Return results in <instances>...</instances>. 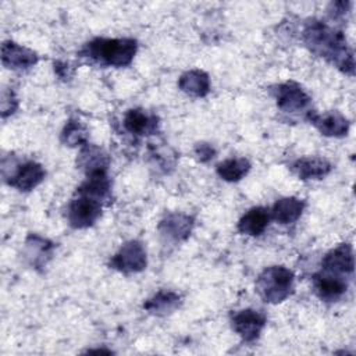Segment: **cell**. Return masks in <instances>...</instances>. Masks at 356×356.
Wrapping results in <instances>:
<instances>
[{
  "instance_id": "cell-1",
  "label": "cell",
  "mask_w": 356,
  "mask_h": 356,
  "mask_svg": "<svg viewBox=\"0 0 356 356\" xmlns=\"http://www.w3.org/2000/svg\"><path fill=\"white\" fill-rule=\"evenodd\" d=\"M303 40L314 54L324 57L342 72L353 75L355 60L341 31L328 26L320 19H309L303 28Z\"/></svg>"
},
{
  "instance_id": "cell-2",
  "label": "cell",
  "mask_w": 356,
  "mask_h": 356,
  "mask_svg": "<svg viewBox=\"0 0 356 356\" xmlns=\"http://www.w3.org/2000/svg\"><path fill=\"white\" fill-rule=\"evenodd\" d=\"M136 49V40L131 38H96L85 44V47L81 50V54L100 65L125 67L129 65L134 60Z\"/></svg>"
},
{
  "instance_id": "cell-3",
  "label": "cell",
  "mask_w": 356,
  "mask_h": 356,
  "mask_svg": "<svg viewBox=\"0 0 356 356\" xmlns=\"http://www.w3.org/2000/svg\"><path fill=\"white\" fill-rule=\"evenodd\" d=\"M293 273L284 266H271L263 270L256 280V291L264 302L280 303L293 291Z\"/></svg>"
},
{
  "instance_id": "cell-4",
  "label": "cell",
  "mask_w": 356,
  "mask_h": 356,
  "mask_svg": "<svg viewBox=\"0 0 356 356\" xmlns=\"http://www.w3.org/2000/svg\"><path fill=\"white\" fill-rule=\"evenodd\" d=\"M68 204L67 218L74 228H88L93 225L102 216V202L88 195L78 193Z\"/></svg>"
},
{
  "instance_id": "cell-5",
  "label": "cell",
  "mask_w": 356,
  "mask_h": 356,
  "mask_svg": "<svg viewBox=\"0 0 356 356\" xmlns=\"http://www.w3.org/2000/svg\"><path fill=\"white\" fill-rule=\"evenodd\" d=\"M146 250L139 241H129L124 243L110 260V267L124 274L139 273L146 267Z\"/></svg>"
},
{
  "instance_id": "cell-6",
  "label": "cell",
  "mask_w": 356,
  "mask_h": 356,
  "mask_svg": "<svg viewBox=\"0 0 356 356\" xmlns=\"http://www.w3.org/2000/svg\"><path fill=\"white\" fill-rule=\"evenodd\" d=\"M274 96L280 110L285 113H298L310 104V96L296 82H284L275 86Z\"/></svg>"
},
{
  "instance_id": "cell-7",
  "label": "cell",
  "mask_w": 356,
  "mask_h": 356,
  "mask_svg": "<svg viewBox=\"0 0 356 356\" xmlns=\"http://www.w3.org/2000/svg\"><path fill=\"white\" fill-rule=\"evenodd\" d=\"M266 321V314L254 309H243L231 318L232 330L246 342H253L259 338Z\"/></svg>"
},
{
  "instance_id": "cell-8",
  "label": "cell",
  "mask_w": 356,
  "mask_h": 356,
  "mask_svg": "<svg viewBox=\"0 0 356 356\" xmlns=\"http://www.w3.org/2000/svg\"><path fill=\"white\" fill-rule=\"evenodd\" d=\"M321 267L324 273L346 277L353 273L355 268V257L353 249L349 243H341L337 248L331 249L321 261Z\"/></svg>"
},
{
  "instance_id": "cell-9",
  "label": "cell",
  "mask_w": 356,
  "mask_h": 356,
  "mask_svg": "<svg viewBox=\"0 0 356 356\" xmlns=\"http://www.w3.org/2000/svg\"><path fill=\"white\" fill-rule=\"evenodd\" d=\"M46 171L42 167V164L36 161H25L22 164H18L10 174L8 184L18 191H31L36 188L43 179H44Z\"/></svg>"
},
{
  "instance_id": "cell-10",
  "label": "cell",
  "mask_w": 356,
  "mask_h": 356,
  "mask_svg": "<svg viewBox=\"0 0 356 356\" xmlns=\"http://www.w3.org/2000/svg\"><path fill=\"white\" fill-rule=\"evenodd\" d=\"M309 121L325 136H343L349 131V121L338 111H327L323 114L310 111Z\"/></svg>"
},
{
  "instance_id": "cell-11",
  "label": "cell",
  "mask_w": 356,
  "mask_h": 356,
  "mask_svg": "<svg viewBox=\"0 0 356 356\" xmlns=\"http://www.w3.org/2000/svg\"><path fill=\"white\" fill-rule=\"evenodd\" d=\"M1 63L11 70H26L38 63V56L31 49L8 40L1 46Z\"/></svg>"
},
{
  "instance_id": "cell-12",
  "label": "cell",
  "mask_w": 356,
  "mask_h": 356,
  "mask_svg": "<svg viewBox=\"0 0 356 356\" xmlns=\"http://www.w3.org/2000/svg\"><path fill=\"white\" fill-rule=\"evenodd\" d=\"M313 284L318 298L325 302L338 300L348 289V282L345 281L343 277L332 275L324 271L313 277Z\"/></svg>"
},
{
  "instance_id": "cell-13",
  "label": "cell",
  "mask_w": 356,
  "mask_h": 356,
  "mask_svg": "<svg viewBox=\"0 0 356 356\" xmlns=\"http://www.w3.org/2000/svg\"><path fill=\"white\" fill-rule=\"evenodd\" d=\"M193 227V218L186 214L181 213H171L165 216L160 224L159 229L160 232L174 241H184L191 235Z\"/></svg>"
},
{
  "instance_id": "cell-14",
  "label": "cell",
  "mask_w": 356,
  "mask_h": 356,
  "mask_svg": "<svg viewBox=\"0 0 356 356\" xmlns=\"http://www.w3.org/2000/svg\"><path fill=\"white\" fill-rule=\"evenodd\" d=\"M159 120L142 108H131L124 115V128L134 135H152L156 132Z\"/></svg>"
},
{
  "instance_id": "cell-15",
  "label": "cell",
  "mask_w": 356,
  "mask_h": 356,
  "mask_svg": "<svg viewBox=\"0 0 356 356\" xmlns=\"http://www.w3.org/2000/svg\"><path fill=\"white\" fill-rule=\"evenodd\" d=\"M332 165L323 157H302L292 164V171L300 179H321L328 175Z\"/></svg>"
},
{
  "instance_id": "cell-16",
  "label": "cell",
  "mask_w": 356,
  "mask_h": 356,
  "mask_svg": "<svg viewBox=\"0 0 356 356\" xmlns=\"http://www.w3.org/2000/svg\"><path fill=\"white\" fill-rule=\"evenodd\" d=\"M178 86L192 97H204L210 92V78L202 70H191L181 75Z\"/></svg>"
},
{
  "instance_id": "cell-17",
  "label": "cell",
  "mask_w": 356,
  "mask_h": 356,
  "mask_svg": "<svg viewBox=\"0 0 356 356\" xmlns=\"http://www.w3.org/2000/svg\"><path fill=\"white\" fill-rule=\"evenodd\" d=\"M270 221L268 210L264 207H253L246 211L238 221V231L250 236H259L264 232Z\"/></svg>"
},
{
  "instance_id": "cell-18",
  "label": "cell",
  "mask_w": 356,
  "mask_h": 356,
  "mask_svg": "<svg viewBox=\"0 0 356 356\" xmlns=\"http://www.w3.org/2000/svg\"><path fill=\"white\" fill-rule=\"evenodd\" d=\"M303 209H305V202L302 199L292 197V196L282 197L274 203L271 216L277 222L286 225V224L295 222L302 216Z\"/></svg>"
},
{
  "instance_id": "cell-19",
  "label": "cell",
  "mask_w": 356,
  "mask_h": 356,
  "mask_svg": "<svg viewBox=\"0 0 356 356\" xmlns=\"http://www.w3.org/2000/svg\"><path fill=\"white\" fill-rule=\"evenodd\" d=\"M181 303V296L172 291H160L153 298H150L143 307L156 316H167L171 314L175 309H178Z\"/></svg>"
},
{
  "instance_id": "cell-20",
  "label": "cell",
  "mask_w": 356,
  "mask_h": 356,
  "mask_svg": "<svg viewBox=\"0 0 356 356\" xmlns=\"http://www.w3.org/2000/svg\"><path fill=\"white\" fill-rule=\"evenodd\" d=\"M78 165L86 171V175L97 171H107L108 157L102 149L89 146L86 143V146L79 153Z\"/></svg>"
},
{
  "instance_id": "cell-21",
  "label": "cell",
  "mask_w": 356,
  "mask_h": 356,
  "mask_svg": "<svg viewBox=\"0 0 356 356\" xmlns=\"http://www.w3.org/2000/svg\"><path fill=\"white\" fill-rule=\"evenodd\" d=\"M250 170V163L243 157L228 159L217 164V174L220 178L228 182H236L242 179Z\"/></svg>"
},
{
  "instance_id": "cell-22",
  "label": "cell",
  "mask_w": 356,
  "mask_h": 356,
  "mask_svg": "<svg viewBox=\"0 0 356 356\" xmlns=\"http://www.w3.org/2000/svg\"><path fill=\"white\" fill-rule=\"evenodd\" d=\"M51 249L53 243L42 236L31 235L26 239V256L32 260L33 266H40L46 263V256H50Z\"/></svg>"
},
{
  "instance_id": "cell-23",
  "label": "cell",
  "mask_w": 356,
  "mask_h": 356,
  "mask_svg": "<svg viewBox=\"0 0 356 356\" xmlns=\"http://www.w3.org/2000/svg\"><path fill=\"white\" fill-rule=\"evenodd\" d=\"M61 140L68 146H82L88 142V129L78 120H70L61 134Z\"/></svg>"
},
{
  "instance_id": "cell-24",
  "label": "cell",
  "mask_w": 356,
  "mask_h": 356,
  "mask_svg": "<svg viewBox=\"0 0 356 356\" xmlns=\"http://www.w3.org/2000/svg\"><path fill=\"white\" fill-rule=\"evenodd\" d=\"M18 107V100L11 89H3L1 92V117L13 114Z\"/></svg>"
},
{
  "instance_id": "cell-25",
  "label": "cell",
  "mask_w": 356,
  "mask_h": 356,
  "mask_svg": "<svg viewBox=\"0 0 356 356\" xmlns=\"http://www.w3.org/2000/svg\"><path fill=\"white\" fill-rule=\"evenodd\" d=\"M195 154L200 163H207L216 156V150L211 145L202 142L195 146Z\"/></svg>"
},
{
  "instance_id": "cell-26",
  "label": "cell",
  "mask_w": 356,
  "mask_h": 356,
  "mask_svg": "<svg viewBox=\"0 0 356 356\" xmlns=\"http://www.w3.org/2000/svg\"><path fill=\"white\" fill-rule=\"evenodd\" d=\"M349 6H350V3H348V1H337V3H332V4H331L330 14L332 15V18L342 17V15H345V14L348 13Z\"/></svg>"
}]
</instances>
